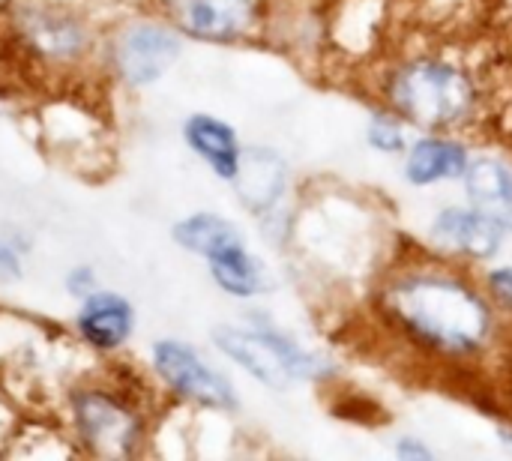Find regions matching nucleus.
Wrapping results in <instances>:
<instances>
[{
	"label": "nucleus",
	"instance_id": "nucleus-1",
	"mask_svg": "<svg viewBox=\"0 0 512 461\" xmlns=\"http://www.w3.org/2000/svg\"><path fill=\"white\" fill-rule=\"evenodd\" d=\"M387 312L423 345L444 354L477 351L492 327L483 297L459 279L417 273L390 285Z\"/></svg>",
	"mask_w": 512,
	"mask_h": 461
},
{
	"label": "nucleus",
	"instance_id": "nucleus-2",
	"mask_svg": "<svg viewBox=\"0 0 512 461\" xmlns=\"http://www.w3.org/2000/svg\"><path fill=\"white\" fill-rule=\"evenodd\" d=\"M393 108L417 126L438 129L462 120L474 105L471 78L441 60H414L390 81Z\"/></svg>",
	"mask_w": 512,
	"mask_h": 461
},
{
	"label": "nucleus",
	"instance_id": "nucleus-3",
	"mask_svg": "<svg viewBox=\"0 0 512 461\" xmlns=\"http://www.w3.org/2000/svg\"><path fill=\"white\" fill-rule=\"evenodd\" d=\"M213 342L225 357H231L270 390H288L297 381H315L330 375V366L318 354L303 351L297 342L273 330L216 327Z\"/></svg>",
	"mask_w": 512,
	"mask_h": 461
},
{
	"label": "nucleus",
	"instance_id": "nucleus-4",
	"mask_svg": "<svg viewBox=\"0 0 512 461\" xmlns=\"http://www.w3.org/2000/svg\"><path fill=\"white\" fill-rule=\"evenodd\" d=\"M153 363L174 393H180L198 405L219 408V411L237 408V396H234L231 384L219 372H213L192 348L171 342V339L159 342L153 348Z\"/></svg>",
	"mask_w": 512,
	"mask_h": 461
},
{
	"label": "nucleus",
	"instance_id": "nucleus-5",
	"mask_svg": "<svg viewBox=\"0 0 512 461\" xmlns=\"http://www.w3.org/2000/svg\"><path fill=\"white\" fill-rule=\"evenodd\" d=\"M75 414H78L81 438L96 456H108V459L126 456V453H132V447L141 435L138 420L123 405H117L114 399L99 396V393L78 396Z\"/></svg>",
	"mask_w": 512,
	"mask_h": 461
},
{
	"label": "nucleus",
	"instance_id": "nucleus-6",
	"mask_svg": "<svg viewBox=\"0 0 512 461\" xmlns=\"http://www.w3.org/2000/svg\"><path fill=\"white\" fill-rule=\"evenodd\" d=\"M180 57V39L156 24H138L117 42V69L129 84H153Z\"/></svg>",
	"mask_w": 512,
	"mask_h": 461
},
{
	"label": "nucleus",
	"instance_id": "nucleus-7",
	"mask_svg": "<svg viewBox=\"0 0 512 461\" xmlns=\"http://www.w3.org/2000/svg\"><path fill=\"white\" fill-rule=\"evenodd\" d=\"M432 237L468 258H492L504 243V222L480 207H447L438 213Z\"/></svg>",
	"mask_w": 512,
	"mask_h": 461
},
{
	"label": "nucleus",
	"instance_id": "nucleus-8",
	"mask_svg": "<svg viewBox=\"0 0 512 461\" xmlns=\"http://www.w3.org/2000/svg\"><path fill=\"white\" fill-rule=\"evenodd\" d=\"M174 21L210 42L237 39L252 24V0H165Z\"/></svg>",
	"mask_w": 512,
	"mask_h": 461
},
{
	"label": "nucleus",
	"instance_id": "nucleus-9",
	"mask_svg": "<svg viewBox=\"0 0 512 461\" xmlns=\"http://www.w3.org/2000/svg\"><path fill=\"white\" fill-rule=\"evenodd\" d=\"M234 183H237L243 204L261 213V210H270L282 198L288 186V165L273 150H249L240 156Z\"/></svg>",
	"mask_w": 512,
	"mask_h": 461
},
{
	"label": "nucleus",
	"instance_id": "nucleus-10",
	"mask_svg": "<svg viewBox=\"0 0 512 461\" xmlns=\"http://www.w3.org/2000/svg\"><path fill=\"white\" fill-rule=\"evenodd\" d=\"M186 141L189 147L222 177V180H234L237 168H240V144L237 135L228 123L210 117V114H195L186 120Z\"/></svg>",
	"mask_w": 512,
	"mask_h": 461
},
{
	"label": "nucleus",
	"instance_id": "nucleus-11",
	"mask_svg": "<svg viewBox=\"0 0 512 461\" xmlns=\"http://www.w3.org/2000/svg\"><path fill=\"white\" fill-rule=\"evenodd\" d=\"M78 330L96 348H117L132 333V309L117 294H87L78 312Z\"/></svg>",
	"mask_w": 512,
	"mask_h": 461
},
{
	"label": "nucleus",
	"instance_id": "nucleus-12",
	"mask_svg": "<svg viewBox=\"0 0 512 461\" xmlns=\"http://www.w3.org/2000/svg\"><path fill=\"white\" fill-rule=\"evenodd\" d=\"M468 168V150L450 138H423L411 147L405 174L414 186H432L438 180L462 177Z\"/></svg>",
	"mask_w": 512,
	"mask_h": 461
},
{
	"label": "nucleus",
	"instance_id": "nucleus-13",
	"mask_svg": "<svg viewBox=\"0 0 512 461\" xmlns=\"http://www.w3.org/2000/svg\"><path fill=\"white\" fill-rule=\"evenodd\" d=\"M174 240H177L183 249H189V252H195V255H204V258H213V255H219V252H225V249L243 243L240 231H237L228 219L213 216V213H195V216L177 222Z\"/></svg>",
	"mask_w": 512,
	"mask_h": 461
},
{
	"label": "nucleus",
	"instance_id": "nucleus-14",
	"mask_svg": "<svg viewBox=\"0 0 512 461\" xmlns=\"http://www.w3.org/2000/svg\"><path fill=\"white\" fill-rule=\"evenodd\" d=\"M207 261H210V273H213L216 285L222 291H228L231 297H255L264 285L261 264L246 252L243 243H237Z\"/></svg>",
	"mask_w": 512,
	"mask_h": 461
},
{
	"label": "nucleus",
	"instance_id": "nucleus-15",
	"mask_svg": "<svg viewBox=\"0 0 512 461\" xmlns=\"http://www.w3.org/2000/svg\"><path fill=\"white\" fill-rule=\"evenodd\" d=\"M21 24L30 42L45 54L66 57V54H75L81 45V30L75 27L69 15L51 12V9H30Z\"/></svg>",
	"mask_w": 512,
	"mask_h": 461
},
{
	"label": "nucleus",
	"instance_id": "nucleus-16",
	"mask_svg": "<svg viewBox=\"0 0 512 461\" xmlns=\"http://www.w3.org/2000/svg\"><path fill=\"white\" fill-rule=\"evenodd\" d=\"M465 189L480 207L512 204V168L501 159H474L465 168Z\"/></svg>",
	"mask_w": 512,
	"mask_h": 461
},
{
	"label": "nucleus",
	"instance_id": "nucleus-17",
	"mask_svg": "<svg viewBox=\"0 0 512 461\" xmlns=\"http://www.w3.org/2000/svg\"><path fill=\"white\" fill-rule=\"evenodd\" d=\"M366 138H369V144H372L375 150H381V153H399V150H405V132H402V126H399L393 117H387V114H375V117L369 120Z\"/></svg>",
	"mask_w": 512,
	"mask_h": 461
},
{
	"label": "nucleus",
	"instance_id": "nucleus-18",
	"mask_svg": "<svg viewBox=\"0 0 512 461\" xmlns=\"http://www.w3.org/2000/svg\"><path fill=\"white\" fill-rule=\"evenodd\" d=\"M396 456L405 461H432V450L417 438H402L396 444Z\"/></svg>",
	"mask_w": 512,
	"mask_h": 461
},
{
	"label": "nucleus",
	"instance_id": "nucleus-19",
	"mask_svg": "<svg viewBox=\"0 0 512 461\" xmlns=\"http://www.w3.org/2000/svg\"><path fill=\"white\" fill-rule=\"evenodd\" d=\"M489 288L495 291V297L501 303L512 306V267H501L489 276Z\"/></svg>",
	"mask_w": 512,
	"mask_h": 461
},
{
	"label": "nucleus",
	"instance_id": "nucleus-20",
	"mask_svg": "<svg viewBox=\"0 0 512 461\" xmlns=\"http://www.w3.org/2000/svg\"><path fill=\"white\" fill-rule=\"evenodd\" d=\"M18 276H21V264L15 252L6 243H0V282H15Z\"/></svg>",
	"mask_w": 512,
	"mask_h": 461
},
{
	"label": "nucleus",
	"instance_id": "nucleus-21",
	"mask_svg": "<svg viewBox=\"0 0 512 461\" xmlns=\"http://www.w3.org/2000/svg\"><path fill=\"white\" fill-rule=\"evenodd\" d=\"M69 285H72L78 294H93V279H90V273H84V270H78V273L69 279Z\"/></svg>",
	"mask_w": 512,
	"mask_h": 461
},
{
	"label": "nucleus",
	"instance_id": "nucleus-22",
	"mask_svg": "<svg viewBox=\"0 0 512 461\" xmlns=\"http://www.w3.org/2000/svg\"><path fill=\"white\" fill-rule=\"evenodd\" d=\"M504 441H507V444H510V447H512V432H507V438H504Z\"/></svg>",
	"mask_w": 512,
	"mask_h": 461
}]
</instances>
